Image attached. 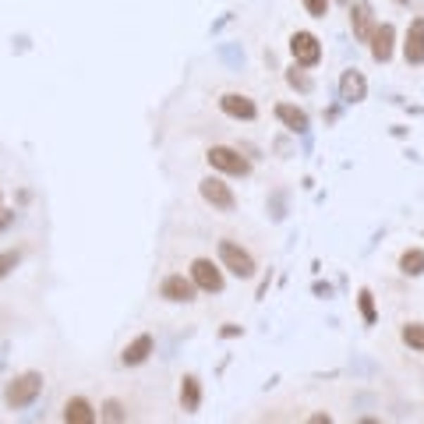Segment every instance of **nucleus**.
<instances>
[{
	"label": "nucleus",
	"mask_w": 424,
	"mask_h": 424,
	"mask_svg": "<svg viewBox=\"0 0 424 424\" xmlns=\"http://www.w3.org/2000/svg\"><path fill=\"white\" fill-rule=\"evenodd\" d=\"M201 406V382L194 375H184L180 378V410L184 413H198Z\"/></svg>",
	"instance_id": "16"
},
{
	"label": "nucleus",
	"mask_w": 424,
	"mask_h": 424,
	"mask_svg": "<svg viewBox=\"0 0 424 424\" xmlns=\"http://www.w3.org/2000/svg\"><path fill=\"white\" fill-rule=\"evenodd\" d=\"M403 343H406L410 350H420V354H424V322L403 325Z\"/></svg>",
	"instance_id": "20"
},
{
	"label": "nucleus",
	"mask_w": 424,
	"mask_h": 424,
	"mask_svg": "<svg viewBox=\"0 0 424 424\" xmlns=\"http://www.w3.org/2000/svg\"><path fill=\"white\" fill-rule=\"evenodd\" d=\"M208 166L220 170V173H230V177H248L251 173V163L241 156V149H230V145H212L205 152Z\"/></svg>",
	"instance_id": "3"
},
{
	"label": "nucleus",
	"mask_w": 424,
	"mask_h": 424,
	"mask_svg": "<svg viewBox=\"0 0 424 424\" xmlns=\"http://www.w3.org/2000/svg\"><path fill=\"white\" fill-rule=\"evenodd\" d=\"M276 120L290 131V135H304L308 127H311V120H308V113L301 110V106H294V103H276Z\"/></svg>",
	"instance_id": "13"
},
{
	"label": "nucleus",
	"mask_w": 424,
	"mask_h": 424,
	"mask_svg": "<svg viewBox=\"0 0 424 424\" xmlns=\"http://www.w3.org/2000/svg\"><path fill=\"white\" fill-rule=\"evenodd\" d=\"M339 99H343L347 106L368 99V78H364L357 68H347V71L339 75Z\"/></svg>",
	"instance_id": "11"
},
{
	"label": "nucleus",
	"mask_w": 424,
	"mask_h": 424,
	"mask_svg": "<svg viewBox=\"0 0 424 424\" xmlns=\"http://www.w3.org/2000/svg\"><path fill=\"white\" fill-rule=\"evenodd\" d=\"M216 54H220V61H223L227 68H234V71L244 68V50H241V43H220Z\"/></svg>",
	"instance_id": "18"
},
{
	"label": "nucleus",
	"mask_w": 424,
	"mask_h": 424,
	"mask_svg": "<svg viewBox=\"0 0 424 424\" xmlns=\"http://www.w3.org/2000/svg\"><path fill=\"white\" fill-rule=\"evenodd\" d=\"M339 4H347V8H350V0H339Z\"/></svg>",
	"instance_id": "28"
},
{
	"label": "nucleus",
	"mask_w": 424,
	"mask_h": 424,
	"mask_svg": "<svg viewBox=\"0 0 424 424\" xmlns=\"http://www.w3.org/2000/svg\"><path fill=\"white\" fill-rule=\"evenodd\" d=\"M99 417H103V420H110V424H120V420H127V410H124L117 399H106V403H103V410H99Z\"/></svg>",
	"instance_id": "23"
},
{
	"label": "nucleus",
	"mask_w": 424,
	"mask_h": 424,
	"mask_svg": "<svg viewBox=\"0 0 424 424\" xmlns=\"http://www.w3.org/2000/svg\"><path fill=\"white\" fill-rule=\"evenodd\" d=\"M301 4H304V11L311 18H325L329 15V0H301Z\"/></svg>",
	"instance_id": "24"
},
{
	"label": "nucleus",
	"mask_w": 424,
	"mask_h": 424,
	"mask_svg": "<svg viewBox=\"0 0 424 424\" xmlns=\"http://www.w3.org/2000/svg\"><path fill=\"white\" fill-rule=\"evenodd\" d=\"M375 8L368 4V0H350V32L357 43H368L371 32H375Z\"/></svg>",
	"instance_id": "7"
},
{
	"label": "nucleus",
	"mask_w": 424,
	"mask_h": 424,
	"mask_svg": "<svg viewBox=\"0 0 424 424\" xmlns=\"http://www.w3.org/2000/svg\"><path fill=\"white\" fill-rule=\"evenodd\" d=\"M399 273L403 276H420L424 273V251L420 248H406L399 255Z\"/></svg>",
	"instance_id": "17"
},
{
	"label": "nucleus",
	"mask_w": 424,
	"mask_h": 424,
	"mask_svg": "<svg viewBox=\"0 0 424 424\" xmlns=\"http://www.w3.org/2000/svg\"><path fill=\"white\" fill-rule=\"evenodd\" d=\"M22 262V248H8V251H0V280H8Z\"/></svg>",
	"instance_id": "22"
},
{
	"label": "nucleus",
	"mask_w": 424,
	"mask_h": 424,
	"mask_svg": "<svg viewBox=\"0 0 424 424\" xmlns=\"http://www.w3.org/2000/svg\"><path fill=\"white\" fill-rule=\"evenodd\" d=\"M198 194L205 205H212L216 212H234L237 208V194L230 191V184H223L220 177H205L198 180Z\"/></svg>",
	"instance_id": "4"
},
{
	"label": "nucleus",
	"mask_w": 424,
	"mask_h": 424,
	"mask_svg": "<svg viewBox=\"0 0 424 424\" xmlns=\"http://www.w3.org/2000/svg\"><path fill=\"white\" fill-rule=\"evenodd\" d=\"M194 294H198L194 280H191V276H180V273H173V276H166V280L159 283V297H166V301H173V304H191Z\"/></svg>",
	"instance_id": "9"
},
{
	"label": "nucleus",
	"mask_w": 424,
	"mask_h": 424,
	"mask_svg": "<svg viewBox=\"0 0 424 424\" xmlns=\"http://www.w3.org/2000/svg\"><path fill=\"white\" fill-rule=\"evenodd\" d=\"M191 280H194V287L205 290V294H223V287H227L223 269L212 262V258H194V262H191Z\"/></svg>",
	"instance_id": "5"
},
{
	"label": "nucleus",
	"mask_w": 424,
	"mask_h": 424,
	"mask_svg": "<svg viewBox=\"0 0 424 424\" xmlns=\"http://www.w3.org/2000/svg\"><path fill=\"white\" fill-rule=\"evenodd\" d=\"M287 85H290V89H297V92H304V96L315 89V82H311V78L301 71V64H294V68L287 71Z\"/></svg>",
	"instance_id": "21"
},
{
	"label": "nucleus",
	"mask_w": 424,
	"mask_h": 424,
	"mask_svg": "<svg viewBox=\"0 0 424 424\" xmlns=\"http://www.w3.org/2000/svg\"><path fill=\"white\" fill-rule=\"evenodd\" d=\"M290 57L301 68H318L322 64V43L311 32H294L290 36Z\"/></svg>",
	"instance_id": "6"
},
{
	"label": "nucleus",
	"mask_w": 424,
	"mask_h": 424,
	"mask_svg": "<svg viewBox=\"0 0 424 424\" xmlns=\"http://www.w3.org/2000/svg\"><path fill=\"white\" fill-rule=\"evenodd\" d=\"M220 110H223L227 117H234V120H255V117H258L255 99H248L244 92H223V96H220Z\"/></svg>",
	"instance_id": "12"
},
{
	"label": "nucleus",
	"mask_w": 424,
	"mask_h": 424,
	"mask_svg": "<svg viewBox=\"0 0 424 424\" xmlns=\"http://www.w3.org/2000/svg\"><path fill=\"white\" fill-rule=\"evenodd\" d=\"M220 266H223L227 273H234L237 280H251V276L258 273L251 251H244L237 241H220Z\"/></svg>",
	"instance_id": "2"
},
{
	"label": "nucleus",
	"mask_w": 424,
	"mask_h": 424,
	"mask_svg": "<svg viewBox=\"0 0 424 424\" xmlns=\"http://www.w3.org/2000/svg\"><path fill=\"white\" fill-rule=\"evenodd\" d=\"M357 308H361L364 325H375V322H378V311H375V294H371L368 287H361V290H357Z\"/></svg>",
	"instance_id": "19"
},
{
	"label": "nucleus",
	"mask_w": 424,
	"mask_h": 424,
	"mask_svg": "<svg viewBox=\"0 0 424 424\" xmlns=\"http://www.w3.org/2000/svg\"><path fill=\"white\" fill-rule=\"evenodd\" d=\"M96 410H92V403L85 399V396H71L68 403H64V420L68 424H96Z\"/></svg>",
	"instance_id": "15"
},
{
	"label": "nucleus",
	"mask_w": 424,
	"mask_h": 424,
	"mask_svg": "<svg viewBox=\"0 0 424 424\" xmlns=\"http://www.w3.org/2000/svg\"><path fill=\"white\" fill-rule=\"evenodd\" d=\"M15 223V212H8V208H0V234H4L8 227Z\"/></svg>",
	"instance_id": "26"
},
{
	"label": "nucleus",
	"mask_w": 424,
	"mask_h": 424,
	"mask_svg": "<svg viewBox=\"0 0 424 424\" xmlns=\"http://www.w3.org/2000/svg\"><path fill=\"white\" fill-rule=\"evenodd\" d=\"M368 50H371V61H375V64H389V61H392V50H396V25H392V22L375 25V32H371V39H368Z\"/></svg>",
	"instance_id": "8"
},
{
	"label": "nucleus",
	"mask_w": 424,
	"mask_h": 424,
	"mask_svg": "<svg viewBox=\"0 0 424 424\" xmlns=\"http://www.w3.org/2000/svg\"><path fill=\"white\" fill-rule=\"evenodd\" d=\"M396 4H410V0H396Z\"/></svg>",
	"instance_id": "27"
},
{
	"label": "nucleus",
	"mask_w": 424,
	"mask_h": 424,
	"mask_svg": "<svg viewBox=\"0 0 424 424\" xmlns=\"http://www.w3.org/2000/svg\"><path fill=\"white\" fill-rule=\"evenodd\" d=\"M287 216V205H283V194H273V220H283Z\"/></svg>",
	"instance_id": "25"
},
{
	"label": "nucleus",
	"mask_w": 424,
	"mask_h": 424,
	"mask_svg": "<svg viewBox=\"0 0 424 424\" xmlns=\"http://www.w3.org/2000/svg\"><path fill=\"white\" fill-rule=\"evenodd\" d=\"M156 350V339L149 336V332H142V336H135L124 350H120V364H127V368H138V364H145L149 361V354Z\"/></svg>",
	"instance_id": "14"
},
{
	"label": "nucleus",
	"mask_w": 424,
	"mask_h": 424,
	"mask_svg": "<svg viewBox=\"0 0 424 424\" xmlns=\"http://www.w3.org/2000/svg\"><path fill=\"white\" fill-rule=\"evenodd\" d=\"M403 61H406L410 68H420V64H424V18H420V15L406 25V36H403Z\"/></svg>",
	"instance_id": "10"
},
{
	"label": "nucleus",
	"mask_w": 424,
	"mask_h": 424,
	"mask_svg": "<svg viewBox=\"0 0 424 424\" xmlns=\"http://www.w3.org/2000/svg\"><path fill=\"white\" fill-rule=\"evenodd\" d=\"M39 392H43V375H39V371H22V375H15V378L8 382V389H4V406H8V410H25V406H32V403L39 399Z\"/></svg>",
	"instance_id": "1"
}]
</instances>
